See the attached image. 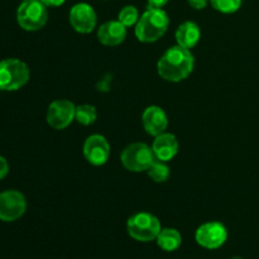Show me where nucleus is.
<instances>
[{"mask_svg": "<svg viewBox=\"0 0 259 259\" xmlns=\"http://www.w3.org/2000/svg\"><path fill=\"white\" fill-rule=\"evenodd\" d=\"M195 60L187 48L175 46L168 48L157 63L158 75L163 80L179 82L185 80L194 70Z\"/></svg>", "mask_w": 259, "mask_h": 259, "instance_id": "f257e3e1", "label": "nucleus"}, {"mask_svg": "<svg viewBox=\"0 0 259 259\" xmlns=\"http://www.w3.org/2000/svg\"><path fill=\"white\" fill-rule=\"evenodd\" d=\"M169 19L162 8L148 7L136 24V37L143 43L158 40L166 33Z\"/></svg>", "mask_w": 259, "mask_h": 259, "instance_id": "f03ea898", "label": "nucleus"}, {"mask_svg": "<svg viewBox=\"0 0 259 259\" xmlns=\"http://www.w3.org/2000/svg\"><path fill=\"white\" fill-rule=\"evenodd\" d=\"M29 80V68L23 61L7 58L0 61V90L15 91Z\"/></svg>", "mask_w": 259, "mask_h": 259, "instance_id": "7ed1b4c3", "label": "nucleus"}, {"mask_svg": "<svg viewBox=\"0 0 259 259\" xmlns=\"http://www.w3.org/2000/svg\"><path fill=\"white\" fill-rule=\"evenodd\" d=\"M126 230L134 240L144 243L152 242L157 239L161 232V223L149 212H138L128 219Z\"/></svg>", "mask_w": 259, "mask_h": 259, "instance_id": "20e7f679", "label": "nucleus"}, {"mask_svg": "<svg viewBox=\"0 0 259 259\" xmlns=\"http://www.w3.org/2000/svg\"><path fill=\"white\" fill-rule=\"evenodd\" d=\"M47 7L40 0L23 2L17 10L18 24L24 30L34 32L43 28L47 23Z\"/></svg>", "mask_w": 259, "mask_h": 259, "instance_id": "39448f33", "label": "nucleus"}, {"mask_svg": "<svg viewBox=\"0 0 259 259\" xmlns=\"http://www.w3.org/2000/svg\"><path fill=\"white\" fill-rule=\"evenodd\" d=\"M120 161L128 171L142 172L151 167V164L156 161V157L152 148L147 144L133 143L123 149Z\"/></svg>", "mask_w": 259, "mask_h": 259, "instance_id": "423d86ee", "label": "nucleus"}, {"mask_svg": "<svg viewBox=\"0 0 259 259\" xmlns=\"http://www.w3.org/2000/svg\"><path fill=\"white\" fill-rule=\"evenodd\" d=\"M27 201L24 195L15 190H8L0 194V220L12 223L24 215Z\"/></svg>", "mask_w": 259, "mask_h": 259, "instance_id": "0eeeda50", "label": "nucleus"}, {"mask_svg": "<svg viewBox=\"0 0 259 259\" xmlns=\"http://www.w3.org/2000/svg\"><path fill=\"white\" fill-rule=\"evenodd\" d=\"M195 239L199 245L206 249H218L228 239V230L222 223L210 222L205 223L197 228L195 233Z\"/></svg>", "mask_w": 259, "mask_h": 259, "instance_id": "6e6552de", "label": "nucleus"}, {"mask_svg": "<svg viewBox=\"0 0 259 259\" xmlns=\"http://www.w3.org/2000/svg\"><path fill=\"white\" fill-rule=\"evenodd\" d=\"M76 106L70 100H55L47 110V123L53 129H65L75 120Z\"/></svg>", "mask_w": 259, "mask_h": 259, "instance_id": "1a4fd4ad", "label": "nucleus"}, {"mask_svg": "<svg viewBox=\"0 0 259 259\" xmlns=\"http://www.w3.org/2000/svg\"><path fill=\"white\" fill-rule=\"evenodd\" d=\"M70 24L72 25L73 29L78 33H90L95 29L96 22V13L91 5L86 4V3H78L75 4L70 10Z\"/></svg>", "mask_w": 259, "mask_h": 259, "instance_id": "9d476101", "label": "nucleus"}, {"mask_svg": "<svg viewBox=\"0 0 259 259\" xmlns=\"http://www.w3.org/2000/svg\"><path fill=\"white\" fill-rule=\"evenodd\" d=\"M83 156L94 166H103L110 156V144L100 134L90 136L83 144Z\"/></svg>", "mask_w": 259, "mask_h": 259, "instance_id": "9b49d317", "label": "nucleus"}, {"mask_svg": "<svg viewBox=\"0 0 259 259\" xmlns=\"http://www.w3.org/2000/svg\"><path fill=\"white\" fill-rule=\"evenodd\" d=\"M142 121L146 132L151 136H159L164 133L168 126V119L162 108L156 105L148 106L142 115Z\"/></svg>", "mask_w": 259, "mask_h": 259, "instance_id": "f8f14e48", "label": "nucleus"}, {"mask_svg": "<svg viewBox=\"0 0 259 259\" xmlns=\"http://www.w3.org/2000/svg\"><path fill=\"white\" fill-rule=\"evenodd\" d=\"M152 151H153L156 159L162 162H168L179 152V142L174 134L162 133L154 139Z\"/></svg>", "mask_w": 259, "mask_h": 259, "instance_id": "ddd939ff", "label": "nucleus"}, {"mask_svg": "<svg viewBox=\"0 0 259 259\" xmlns=\"http://www.w3.org/2000/svg\"><path fill=\"white\" fill-rule=\"evenodd\" d=\"M126 27L119 20H110L100 25L98 30V38L100 43L109 47L118 46L125 39Z\"/></svg>", "mask_w": 259, "mask_h": 259, "instance_id": "4468645a", "label": "nucleus"}, {"mask_svg": "<svg viewBox=\"0 0 259 259\" xmlns=\"http://www.w3.org/2000/svg\"><path fill=\"white\" fill-rule=\"evenodd\" d=\"M200 37H201L200 28L194 22L182 23L176 30L177 45L184 48H187V50L195 47L200 40Z\"/></svg>", "mask_w": 259, "mask_h": 259, "instance_id": "2eb2a0df", "label": "nucleus"}, {"mask_svg": "<svg viewBox=\"0 0 259 259\" xmlns=\"http://www.w3.org/2000/svg\"><path fill=\"white\" fill-rule=\"evenodd\" d=\"M156 240L161 249L166 250V252H174V250L179 249L181 245L182 237L179 230L166 228V229H161Z\"/></svg>", "mask_w": 259, "mask_h": 259, "instance_id": "dca6fc26", "label": "nucleus"}, {"mask_svg": "<svg viewBox=\"0 0 259 259\" xmlns=\"http://www.w3.org/2000/svg\"><path fill=\"white\" fill-rule=\"evenodd\" d=\"M96 109L93 105H88V104H83L76 108V114L75 119L82 125H90L94 121L96 120Z\"/></svg>", "mask_w": 259, "mask_h": 259, "instance_id": "f3484780", "label": "nucleus"}, {"mask_svg": "<svg viewBox=\"0 0 259 259\" xmlns=\"http://www.w3.org/2000/svg\"><path fill=\"white\" fill-rule=\"evenodd\" d=\"M148 176L153 180L154 182H164L168 180L169 177V168L164 162L162 161H154L153 163L151 164L148 169Z\"/></svg>", "mask_w": 259, "mask_h": 259, "instance_id": "a211bd4d", "label": "nucleus"}, {"mask_svg": "<svg viewBox=\"0 0 259 259\" xmlns=\"http://www.w3.org/2000/svg\"><path fill=\"white\" fill-rule=\"evenodd\" d=\"M118 20L121 24L125 25L126 28L132 27V25H136L139 20L138 9L136 7H133V5H126V7H124L119 12Z\"/></svg>", "mask_w": 259, "mask_h": 259, "instance_id": "6ab92c4d", "label": "nucleus"}, {"mask_svg": "<svg viewBox=\"0 0 259 259\" xmlns=\"http://www.w3.org/2000/svg\"><path fill=\"white\" fill-rule=\"evenodd\" d=\"M214 9L224 14H232L235 13L242 5V0H210Z\"/></svg>", "mask_w": 259, "mask_h": 259, "instance_id": "aec40b11", "label": "nucleus"}, {"mask_svg": "<svg viewBox=\"0 0 259 259\" xmlns=\"http://www.w3.org/2000/svg\"><path fill=\"white\" fill-rule=\"evenodd\" d=\"M8 172H9V164H8L7 159L4 157L0 156V180L4 179Z\"/></svg>", "mask_w": 259, "mask_h": 259, "instance_id": "412c9836", "label": "nucleus"}, {"mask_svg": "<svg viewBox=\"0 0 259 259\" xmlns=\"http://www.w3.org/2000/svg\"><path fill=\"white\" fill-rule=\"evenodd\" d=\"M187 2H189V4L191 5L192 8L200 10V9H204V8L206 7L209 0H187Z\"/></svg>", "mask_w": 259, "mask_h": 259, "instance_id": "4be33fe9", "label": "nucleus"}, {"mask_svg": "<svg viewBox=\"0 0 259 259\" xmlns=\"http://www.w3.org/2000/svg\"><path fill=\"white\" fill-rule=\"evenodd\" d=\"M46 7H51V8H56V7H61L62 4H65L66 0H40Z\"/></svg>", "mask_w": 259, "mask_h": 259, "instance_id": "5701e85b", "label": "nucleus"}, {"mask_svg": "<svg viewBox=\"0 0 259 259\" xmlns=\"http://www.w3.org/2000/svg\"><path fill=\"white\" fill-rule=\"evenodd\" d=\"M168 3V0H148L149 7L153 8H162Z\"/></svg>", "mask_w": 259, "mask_h": 259, "instance_id": "b1692460", "label": "nucleus"}, {"mask_svg": "<svg viewBox=\"0 0 259 259\" xmlns=\"http://www.w3.org/2000/svg\"><path fill=\"white\" fill-rule=\"evenodd\" d=\"M230 259H243L242 257H233V258H230Z\"/></svg>", "mask_w": 259, "mask_h": 259, "instance_id": "393cba45", "label": "nucleus"}, {"mask_svg": "<svg viewBox=\"0 0 259 259\" xmlns=\"http://www.w3.org/2000/svg\"><path fill=\"white\" fill-rule=\"evenodd\" d=\"M22 2H33V0H22Z\"/></svg>", "mask_w": 259, "mask_h": 259, "instance_id": "a878e982", "label": "nucleus"}]
</instances>
